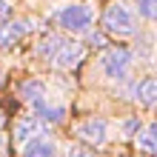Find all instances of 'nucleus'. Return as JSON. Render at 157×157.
<instances>
[{"mask_svg":"<svg viewBox=\"0 0 157 157\" xmlns=\"http://www.w3.org/2000/svg\"><path fill=\"white\" fill-rule=\"evenodd\" d=\"M0 120H3V114H0Z\"/></svg>","mask_w":157,"mask_h":157,"instance_id":"obj_19","label":"nucleus"},{"mask_svg":"<svg viewBox=\"0 0 157 157\" xmlns=\"http://www.w3.org/2000/svg\"><path fill=\"white\" fill-rule=\"evenodd\" d=\"M83 57V46L80 43H66L63 46V52L57 54V60H54V66L57 69H71V66H77Z\"/></svg>","mask_w":157,"mask_h":157,"instance_id":"obj_9","label":"nucleus"},{"mask_svg":"<svg viewBox=\"0 0 157 157\" xmlns=\"http://www.w3.org/2000/svg\"><path fill=\"white\" fill-rule=\"evenodd\" d=\"M134 128H137V120H134V117H128L126 123H123V132H126V134H132Z\"/></svg>","mask_w":157,"mask_h":157,"instance_id":"obj_16","label":"nucleus"},{"mask_svg":"<svg viewBox=\"0 0 157 157\" xmlns=\"http://www.w3.org/2000/svg\"><path fill=\"white\" fill-rule=\"evenodd\" d=\"M23 157H57V143L52 140V137H37V140H32L29 146L23 149Z\"/></svg>","mask_w":157,"mask_h":157,"instance_id":"obj_7","label":"nucleus"},{"mask_svg":"<svg viewBox=\"0 0 157 157\" xmlns=\"http://www.w3.org/2000/svg\"><path fill=\"white\" fill-rule=\"evenodd\" d=\"M137 12H140V17H146V20H157V0H134Z\"/></svg>","mask_w":157,"mask_h":157,"instance_id":"obj_14","label":"nucleus"},{"mask_svg":"<svg viewBox=\"0 0 157 157\" xmlns=\"http://www.w3.org/2000/svg\"><path fill=\"white\" fill-rule=\"evenodd\" d=\"M69 157H97V154H94V151L80 149V146H75V149H69Z\"/></svg>","mask_w":157,"mask_h":157,"instance_id":"obj_15","label":"nucleus"},{"mask_svg":"<svg viewBox=\"0 0 157 157\" xmlns=\"http://www.w3.org/2000/svg\"><path fill=\"white\" fill-rule=\"evenodd\" d=\"M29 29H32V20H6V23H0V49H12L23 34H29Z\"/></svg>","mask_w":157,"mask_h":157,"instance_id":"obj_5","label":"nucleus"},{"mask_svg":"<svg viewBox=\"0 0 157 157\" xmlns=\"http://www.w3.org/2000/svg\"><path fill=\"white\" fill-rule=\"evenodd\" d=\"M103 26H106V32H109V34L128 37V34H134L137 20H134V12H132L126 3H112V6L103 12Z\"/></svg>","mask_w":157,"mask_h":157,"instance_id":"obj_1","label":"nucleus"},{"mask_svg":"<svg viewBox=\"0 0 157 157\" xmlns=\"http://www.w3.org/2000/svg\"><path fill=\"white\" fill-rule=\"evenodd\" d=\"M134 100L140 106H157V77H149V80H140V83H137Z\"/></svg>","mask_w":157,"mask_h":157,"instance_id":"obj_8","label":"nucleus"},{"mask_svg":"<svg viewBox=\"0 0 157 157\" xmlns=\"http://www.w3.org/2000/svg\"><path fill=\"white\" fill-rule=\"evenodd\" d=\"M20 94H23V100L26 103H40V100L46 97V83L43 80H26L23 86H20Z\"/></svg>","mask_w":157,"mask_h":157,"instance_id":"obj_11","label":"nucleus"},{"mask_svg":"<svg viewBox=\"0 0 157 157\" xmlns=\"http://www.w3.org/2000/svg\"><path fill=\"white\" fill-rule=\"evenodd\" d=\"M75 134L80 137L83 143H106V134H109V126H106V120H100V117H89V120H83V123L75 126Z\"/></svg>","mask_w":157,"mask_h":157,"instance_id":"obj_4","label":"nucleus"},{"mask_svg":"<svg viewBox=\"0 0 157 157\" xmlns=\"http://www.w3.org/2000/svg\"><path fill=\"white\" fill-rule=\"evenodd\" d=\"M66 43H69V40H63L60 34H46V37L40 40V46H37V52L43 54V57H49V60L54 63V60H57V54L63 52V46H66Z\"/></svg>","mask_w":157,"mask_h":157,"instance_id":"obj_10","label":"nucleus"},{"mask_svg":"<svg viewBox=\"0 0 157 157\" xmlns=\"http://www.w3.org/2000/svg\"><path fill=\"white\" fill-rule=\"evenodd\" d=\"M9 14V3H6V0H0V17H6Z\"/></svg>","mask_w":157,"mask_h":157,"instance_id":"obj_17","label":"nucleus"},{"mask_svg":"<svg viewBox=\"0 0 157 157\" xmlns=\"http://www.w3.org/2000/svg\"><path fill=\"white\" fill-rule=\"evenodd\" d=\"M54 20L60 23V29H66L71 34H77V32H86L91 20H94V12H91L89 6H83V3H71V6H63L57 14H54Z\"/></svg>","mask_w":157,"mask_h":157,"instance_id":"obj_2","label":"nucleus"},{"mask_svg":"<svg viewBox=\"0 0 157 157\" xmlns=\"http://www.w3.org/2000/svg\"><path fill=\"white\" fill-rule=\"evenodd\" d=\"M37 137H43V123L37 117H26V120H20V123L14 126V143H20L23 149L32 140H37Z\"/></svg>","mask_w":157,"mask_h":157,"instance_id":"obj_6","label":"nucleus"},{"mask_svg":"<svg viewBox=\"0 0 157 157\" xmlns=\"http://www.w3.org/2000/svg\"><path fill=\"white\" fill-rule=\"evenodd\" d=\"M128 66H132V52L128 49H112L100 57V71L109 80H123L128 75Z\"/></svg>","mask_w":157,"mask_h":157,"instance_id":"obj_3","label":"nucleus"},{"mask_svg":"<svg viewBox=\"0 0 157 157\" xmlns=\"http://www.w3.org/2000/svg\"><path fill=\"white\" fill-rule=\"evenodd\" d=\"M137 146L146 151H157V123H149L146 128L137 132Z\"/></svg>","mask_w":157,"mask_h":157,"instance_id":"obj_13","label":"nucleus"},{"mask_svg":"<svg viewBox=\"0 0 157 157\" xmlns=\"http://www.w3.org/2000/svg\"><path fill=\"white\" fill-rule=\"evenodd\" d=\"M34 112H37L43 120H49V123H60V120L66 117V106H54V103L40 100V103H34Z\"/></svg>","mask_w":157,"mask_h":157,"instance_id":"obj_12","label":"nucleus"},{"mask_svg":"<svg viewBox=\"0 0 157 157\" xmlns=\"http://www.w3.org/2000/svg\"><path fill=\"white\" fill-rule=\"evenodd\" d=\"M0 83H3V75H0Z\"/></svg>","mask_w":157,"mask_h":157,"instance_id":"obj_18","label":"nucleus"}]
</instances>
